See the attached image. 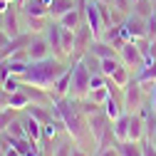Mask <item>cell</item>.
<instances>
[{
  "label": "cell",
  "mask_w": 156,
  "mask_h": 156,
  "mask_svg": "<svg viewBox=\"0 0 156 156\" xmlns=\"http://www.w3.org/2000/svg\"><path fill=\"white\" fill-rule=\"evenodd\" d=\"M52 112L55 116L62 122V126L67 129V134L77 141V146H82L87 141H94L89 126H87V116L80 109V99H72V97H60V99H52ZM97 144V141H94Z\"/></svg>",
  "instance_id": "1"
},
{
  "label": "cell",
  "mask_w": 156,
  "mask_h": 156,
  "mask_svg": "<svg viewBox=\"0 0 156 156\" xmlns=\"http://www.w3.org/2000/svg\"><path fill=\"white\" fill-rule=\"evenodd\" d=\"M69 65H65V60H60V57H45V60H32L27 62V69L20 74V80L27 82V84H37V87H42V89H50L52 82L60 77Z\"/></svg>",
  "instance_id": "2"
},
{
  "label": "cell",
  "mask_w": 156,
  "mask_h": 156,
  "mask_svg": "<svg viewBox=\"0 0 156 156\" xmlns=\"http://www.w3.org/2000/svg\"><path fill=\"white\" fill-rule=\"evenodd\" d=\"M89 80L92 72L87 69V65L82 62V57L77 62H72V84H69V97L72 99H84L89 92Z\"/></svg>",
  "instance_id": "3"
},
{
  "label": "cell",
  "mask_w": 156,
  "mask_h": 156,
  "mask_svg": "<svg viewBox=\"0 0 156 156\" xmlns=\"http://www.w3.org/2000/svg\"><path fill=\"white\" fill-rule=\"evenodd\" d=\"M122 102H124V112H139L141 104L146 102V92L141 89V84L136 80H131L122 89Z\"/></svg>",
  "instance_id": "4"
},
{
  "label": "cell",
  "mask_w": 156,
  "mask_h": 156,
  "mask_svg": "<svg viewBox=\"0 0 156 156\" xmlns=\"http://www.w3.org/2000/svg\"><path fill=\"white\" fill-rule=\"evenodd\" d=\"M87 126H89V134H92V139L99 144L104 136L112 131V119L104 114V109H97L94 114L87 116Z\"/></svg>",
  "instance_id": "5"
},
{
  "label": "cell",
  "mask_w": 156,
  "mask_h": 156,
  "mask_svg": "<svg viewBox=\"0 0 156 156\" xmlns=\"http://www.w3.org/2000/svg\"><path fill=\"white\" fill-rule=\"evenodd\" d=\"M116 52H119V60H122L131 72H136V69L144 65V60H146L144 52L139 50V45H136V40H126V42H124L119 50H116Z\"/></svg>",
  "instance_id": "6"
},
{
  "label": "cell",
  "mask_w": 156,
  "mask_h": 156,
  "mask_svg": "<svg viewBox=\"0 0 156 156\" xmlns=\"http://www.w3.org/2000/svg\"><path fill=\"white\" fill-rule=\"evenodd\" d=\"M25 55H27L30 62H32V60H45V57L52 55V47H50V42L45 40V35H32L30 42H27V47H25Z\"/></svg>",
  "instance_id": "7"
},
{
  "label": "cell",
  "mask_w": 156,
  "mask_h": 156,
  "mask_svg": "<svg viewBox=\"0 0 156 156\" xmlns=\"http://www.w3.org/2000/svg\"><path fill=\"white\" fill-rule=\"evenodd\" d=\"M77 62V60H74ZM69 84H72V62H69V67L57 77V80L52 82V87H50V94H52V99H60V97H69Z\"/></svg>",
  "instance_id": "8"
},
{
  "label": "cell",
  "mask_w": 156,
  "mask_h": 156,
  "mask_svg": "<svg viewBox=\"0 0 156 156\" xmlns=\"http://www.w3.org/2000/svg\"><path fill=\"white\" fill-rule=\"evenodd\" d=\"M144 136H146V122L141 119L139 112H129V139L141 141Z\"/></svg>",
  "instance_id": "9"
},
{
  "label": "cell",
  "mask_w": 156,
  "mask_h": 156,
  "mask_svg": "<svg viewBox=\"0 0 156 156\" xmlns=\"http://www.w3.org/2000/svg\"><path fill=\"white\" fill-rule=\"evenodd\" d=\"M57 23H60L65 30H77L82 23H84V10L77 5V8H72V10H67L62 17H57Z\"/></svg>",
  "instance_id": "10"
},
{
  "label": "cell",
  "mask_w": 156,
  "mask_h": 156,
  "mask_svg": "<svg viewBox=\"0 0 156 156\" xmlns=\"http://www.w3.org/2000/svg\"><path fill=\"white\" fill-rule=\"evenodd\" d=\"M20 122H23V126H25L27 139H32V141H40V139H42V124L37 122L35 116H30L27 112H20Z\"/></svg>",
  "instance_id": "11"
},
{
  "label": "cell",
  "mask_w": 156,
  "mask_h": 156,
  "mask_svg": "<svg viewBox=\"0 0 156 156\" xmlns=\"http://www.w3.org/2000/svg\"><path fill=\"white\" fill-rule=\"evenodd\" d=\"M112 134H114V141H124V139H129V112L119 114V116L112 122Z\"/></svg>",
  "instance_id": "12"
},
{
  "label": "cell",
  "mask_w": 156,
  "mask_h": 156,
  "mask_svg": "<svg viewBox=\"0 0 156 156\" xmlns=\"http://www.w3.org/2000/svg\"><path fill=\"white\" fill-rule=\"evenodd\" d=\"M50 107H52V104H50ZM50 107H47V104H37V102H30V104H27L23 112H27V114H30V116H35V119L40 122V124H45V122H50V119H52V114H55Z\"/></svg>",
  "instance_id": "13"
},
{
  "label": "cell",
  "mask_w": 156,
  "mask_h": 156,
  "mask_svg": "<svg viewBox=\"0 0 156 156\" xmlns=\"http://www.w3.org/2000/svg\"><path fill=\"white\" fill-rule=\"evenodd\" d=\"M134 80L136 82H156V60H144V65L134 72Z\"/></svg>",
  "instance_id": "14"
},
{
  "label": "cell",
  "mask_w": 156,
  "mask_h": 156,
  "mask_svg": "<svg viewBox=\"0 0 156 156\" xmlns=\"http://www.w3.org/2000/svg\"><path fill=\"white\" fill-rule=\"evenodd\" d=\"M114 144H116V151H119V156H144V146H141V141L124 139V141H114Z\"/></svg>",
  "instance_id": "15"
},
{
  "label": "cell",
  "mask_w": 156,
  "mask_h": 156,
  "mask_svg": "<svg viewBox=\"0 0 156 156\" xmlns=\"http://www.w3.org/2000/svg\"><path fill=\"white\" fill-rule=\"evenodd\" d=\"M102 109H104V114L109 116V119L114 122L119 114H124V102H122V94L119 97H114V94H109V99L102 104Z\"/></svg>",
  "instance_id": "16"
},
{
  "label": "cell",
  "mask_w": 156,
  "mask_h": 156,
  "mask_svg": "<svg viewBox=\"0 0 156 156\" xmlns=\"http://www.w3.org/2000/svg\"><path fill=\"white\" fill-rule=\"evenodd\" d=\"M89 52H92V55H97L99 60H104V57H116V55H119L114 45H109V42H104V40H92Z\"/></svg>",
  "instance_id": "17"
},
{
  "label": "cell",
  "mask_w": 156,
  "mask_h": 156,
  "mask_svg": "<svg viewBox=\"0 0 156 156\" xmlns=\"http://www.w3.org/2000/svg\"><path fill=\"white\" fill-rule=\"evenodd\" d=\"M72 8H77V0H52L47 15L52 17V20H57V17H62V15H65L67 10H72Z\"/></svg>",
  "instance_id": "18"
},
{
  "label": "cell",
  "mask_w": 156,
  "mask_h": 156,
  "mask_svg": "<svg viewBox=\"0 0 156 156\" xmlns=\"http://www.w3.org/2000/svg\"><path fill=\"white\" fill-rule=\"evenodd\" d=\"M109 80H112V82H114L116 87H119V89H124V87H126V84L131 82V69H129V67H126V65L122 62L119 67H116V69H114V72L109 74Z\"/></svg>",
  "instance_id": "19"
},
{
  "label": "cell",
  "mask_w": 156,
  "mask_h": 156,
  "mask_svg": "<svg viewBox=\"0 0 156 156\" xmlns=\"http://www.w3.org/2000/svg\"><path fill=\"white\" fill-rule=\"evenodd\" d=\"M20 10L25 15H35V17H50L47 15V8L42 5V0H25V3L20 5Z\"/></svg>",
  "instance_id": "20"
},
{
  "label": "cell",
  "mask_w": 156,
  "mask_h": 156,
  "mask_svg": "<svg viewBox=\"0 0 156 156\" xmlns=\"http://www.w3.org/2000/svg\"><path fill=\"white\" fill-rule=\"evenodd\" d=\"M74 146H77V141L72 139V136L67 134L65 139H60L55 144V149H52V156H72V151H74Z\"/></svg>",
  "instance_id": "21"
},
{
  "label": "cell",
  "mask_w": 156,
  "mask_h": 156,
  "mask_svg": "<svg viewBox=\"0 0 156 156\" xmlns=\"http://www.w3.org/2000/svg\"><path fill=\"white\" fill-rule=\"evenodd\" d=\"M27 104H30V97H27L23 89H17V92L8 94V107H12V109H17V112H23Z\"/></svg>",
  "instance_id": "22"
},
{
  "label": "cell",
  "mask_w": 156,
  "mask_h": 156,
  "mask_svg": "<svg viewBox=\"0 0 156 156\" xmlns=\"http://www.w3.org/2000/svg\"><path fill=\"white\" fill-rule=\"evenodd\" d=\"M109 94H112V92H109V87H97V89H89V92H87V99L102 107V104L109 99Z\"/></svg>",
  "instance_id": "23"
},
{
  "label": "cell",
  "mask_w": 156,
  "mask_h": 156,
  "mask_svg": "<svg viewBox=\"0 0 156 156\" xmlns=\"http://www.w3.org/2000/svg\"><path fill=\"white\" fill-rule=\"evenodd\" d=\"M131 12L139 15V17H149V15L154 12L151 0H134V3H131Z\"/></svg>",
  "instance_id": "24"
},
{
  "label": "cell",
  "mask_w": 156,
  "mask_h": 156,
  "mask_svg": "<svg viewBox=\"0 0 156 156\" xmlns=\"http://www.w3.org/2000/svg\"><path fill=\"white\" fill-rule=\"evenodd\" d=\"M17 114H20V112L12 109V107H3V109H0V131H5V129H8V124L15 119Z\"/></svg>",
  "instance_id": "25"
},
{
  "label": "cell",
  "mask_w": 156,
  "mask_h": 156,
  "mask_svg": "<svg viewBox=\"0 0 156 156\" xmlns=\"http://www.w3.org/2000/svg\"><path fill=\"white\" fill-rule=\"evenodd\" d=\"M122 65V60H119V55H116V57H104V60H102V74H112L116 67H119Z\"/></svg>",
  "instance_id": "26"
},
{
  "label": "cell",
  "mask_w": 156,
  "mask_h": 156,
  "mask_svg": "<svg viewBox=\"0 0 156 156\" xmlns=\"http://www.w3.org/2000/svg\"><path fill=\"white\" fill-rule=\"evenodd\" d=\"M20 84H23V80H20V77H15V74H10L8 80L3 82V87H0V89H3L5 94H12V92H17V89H20Z\"/></svg>",
  "instance_id": "27"
},
{
  "label": "cell",
  "mask_w": 156,
  "mask_h": 156,
  "mask_svg": "<svg viewBox=\"0 0 156 156\" xmlns=\"http://www.w3.org/2000/svg\"><path fill=\"white\" fill-rule=\"evenodd\" d=\"M109 5H112V10H116V12L124 15V17L131 12V0H112Z\"/></svg>",
  "instance_id": "28"
},
{
  "label": "cell",
  "mask_w": 156,
  "mask_h": 156,
  "mask_svg": "<svg viewBox=\"0 0 156 156\" xmlns=\"http://www.w3.org/2000/svg\"><path fill=\"white\" fill-rule=\"evenodd\" d=\"M141 146H144V156H156V146L151 144V139H141Z\"/></svg>",
  "instance_id": "29"
},
{
  "label": "cell",
  "mask_w": 156,
  "mask_h": 156,
  "mask_svg": "<svg viewBox=\"0 0 156 156\" xmlns=\"http://www.w3.org/2000/svg\"><path fill=\"white\" fill-rule=\"evenodd\" d=\"M10 77V67H8V62L5 60H0V87H3V82Z\"/></svg>",
  "instance_id": "30"
},
{
  "label": "cell",
  "mask_w": 156,
  "mask_h": 156,
  "mask_svg": "<svg viewBox=\"0 0 156 156\" xmlns=\"http://www.w3.org/2000/svg\"><path fill=\"white\" fill-rule=\"evenodd\" d=\"M94 156H119V151H116V144H114V146H104V149H99Z\"/></svg>",
  "instance_id": "31"
},
{
  "label": "cell",
  "mask_w": 156,
  "mask_h": 156,
  "mask_svg": "<svg viewBox=\"0 0 156 156\" xmlns=\"http://www.w3.org/2000/svg\"><path fill=\"white\" fill-rule=\"evenodd\" d=\"M8 42H10V35H8L5 30H0V50H3V47H5Z\"/></svg>",
  "instance_id": "32"
},
{
  "label": "cell",
  "mask_w": 156,
  "mask_h": 156,
  "mask_svg": "<svg viewBox=\"0 0 156 156\" xmlns=\"http://www.w3.org/2000/svg\"><path fill=\"white\" fill-rule=\"evenodd\" d=\"M146 139H151V144L156 146V124H154L151 129H146Z\"/></svg>",
  "instance_id": "33"
},
{
  "label": "cell",
  "mask_w": 156,
  "mask_h": 156,
  "mask_svg": "<svg viewBox=\"0 0 156 156\" xmlns=\"http://www.w3.org/2000/svg\"><path fill=\"white\" fill-rule=\"evenodd\" d=\"M72 156H92L89 151H84L82 146H74V151H72Z\"/></svg>",
  "instance_id": "34"
},
{
  "label": "cell",
  "mask_w": 156,
  "mask_h": 156,
  "mask_svg": "<svg viewBox=\"0 0 156 156\" xmlns=\"http://www.w3.org/2000/svg\"><path fill=\"white\" fill-rule=\"evenodd\" d=\"M149 102H151V107H154V112H156V82H154V89H151V94H149Z\"/></svg>",
  "instance_id": "35"
},
{
  "label": "cell",
  "mask_w": 156,
  "mask_h": 156,
  "mask_svg": "<svg viewBox=\"0 0 156 156\" xmlns=\"http://www.w3.org/2000/svg\"><path fill=\"white\" fill-rule=\"evenodd\" d=\"M3 107H8V94L0 89V109H3Z\"/></svg>",
  "instance_id": "36"
},
{
  "label": "cell",
  "mask_w": 156,
  "mask_h": 156,
  "mask_svg": "<svg viewBox=\"0 0 156 156\" xmlns=\"http://www.w3.org/2000/svg\"><path fill=\"white\" fill-rule=\"evenodd\" d=\"M5 156H23L20 151H17L15 146H10V149H5Z\"/></svg>",
  "instance_id": "37"
},
{
  "label": "cell",
  "mask_w": 156,
  "mask_h": 156,
  "mask_svg": "<svg viewBox=\"0 0 156 156\" xmlns=\"http://www.w3.org/2000/svg\"><path fill=\"white\" fill-rule=\"evenodd\" d=\"M42 5H45V8L50 10V5H52V0H42Z\"/></svg>",
  "instance_id": "38"
},
{
  "label": "cell",
  "mask_w": 156,
  "mask_h": 156,
  "mask_svg": "<svg viewBox=\"0 0 156 156\" xmlns=\"http://www.w3.org/2000/svg\"><path fill=\"white\" fill-rule=\"evenodd\" d=\"M3 17H5V15H3V10H0V30H3Z\"/></svg>",
  "instance_id": "39"
},
{
  "label": "cell",
  "mask_w": 156,
  "mask_h": 156,
  "mask_svg": "<svg viewBox=\"0 0 156 156\" xmlns=\"http://www.w3.org/2000/svg\"><path fill=\"white\" fill-rule=\"evenodd\" d=\"M99 3H107V5H109V3H112V0H99Z\"/></svg>",
  "instance_id": "40"
},
{
  "label": "cell",
  "mask_w": 156,
  "mask_h": 156,
  "mask_svg": "<svg viewBox=\"0 0 156 156\" xmlns=\"http://www.w3.org/2000/svg\"><path fill=\"white\" fill-rule=\"evenodd\" d=\"M151 5H154V10H156V0H151Z\"/></svg>",
  "instance_id": "41"
},
{
  "label": "cell",
  "mask_w": 156,
  "mask_h": 156,
  "mask_svg": "<svg viewBox=\"0 0 156 156\" xmlns=\"http://www.w3.org/2000/svg\"><path fill=\"white\" fill-rule=\"evenodd\" d=\"M131 3H134V0H131Z\"/></svg>",
  "instance_id": "42"
}]
</instances>
